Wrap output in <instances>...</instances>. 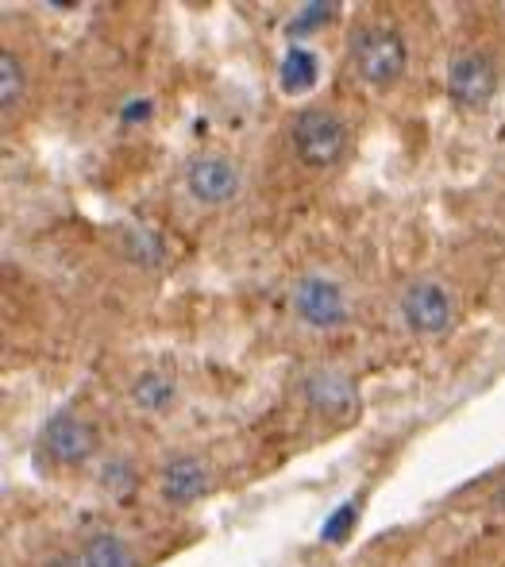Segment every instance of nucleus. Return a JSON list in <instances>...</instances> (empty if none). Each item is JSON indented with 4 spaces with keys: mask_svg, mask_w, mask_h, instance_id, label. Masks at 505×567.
<instances>
[{
    "mask_svg": "<svg viewBox=\"0 0 505 567\" xmlns=\"http://www.w3.org/2000/svg\"><path fill=\"white\" fill-rule=\"evenodd\" d=\"M343 147H348V132L332 113L324 109H305L293 120V151L301 155V163L309 166H332L340 163Z\"/></svg>",
    "mask_w": 505,
    "mask_h": 567,
    "instance_id": "f03ea898",
    "label": "nucleus"
},
{
    "mask_svg": "<svg viewBox=\"0 0 505 567\" xmlns=\"http://www.w3.org/2000/svg\"><path fill=\"white\" fill-rule=\"evenodd\" d=\"M135 116H151V101H143V105H127L124 109V120H135Z\"/></svg>",
    "mask_w": 505,
    "mask_h": 567,
    "instance_id": "6ab92c4d",
    "label": "nucleus"
},
{
    "mask_svg": "<svg viewBox=\"0 0 505 567\" xmlns=\"http://www.w3.org/2000/svg\"><path fill=\"white\" fill-rule=\"evenodd\" d=\"M355 517H359V502H343V506L324 522L320 540H324V545H343V540L351 537V529H355Z\"/></svg>",
    "mask_w": 505,
    "mask_h": 567,
    "instance_id": "2eb2a0df",
    "label": "nucleus"
},
{
    "mask_svg": "<svg viewBox=\"0 0 505 567\" xmlns=\"http://www.w3.org/2000/svg\"><path fill=\"white\" fill-rule=\"evenodd\" d=\"M43 567H85L82 553H54Z\"/></svg>",
    "mask_w": 505,
    "mask_h": 567,
    "instance_id": "a211bd4d",
    "label": "nucleus"
},
{
    "mask_svg": "<svg viewBox=\"0 0 505 567\" xmlns=\"http://www.w3.org/2000/svg\"><path fill=\"white\" fill-rule=\"evenodd\" d=\"M174 398H178V386L163 371H147L132 382V405L143 413H166L174 405Z\"/></svg>",
    "mask_w": 505,
    "mask_h": 567,
    "instance_id": "9d476101",
    "label": "nucleus"
},
{
    "mask_svg": "<svg viewBox=\"0 0 505 567\" xmlns=\"http://www.w3.org/2000/svg\"><path fill=\"white\" fill-rule=\"evenodd\" d=\"M317 74H320L317 54L305 51V47H293V51L282 59V74H278V78H282L286 93H309L312 85H317Z\"/></svg>",
    "mask_w": 505,
    "mask_h": 567,
    "instance_id": "f8f14e48",
    "label": "nucleus"
},
{
    "mask_svg": "<svg viewBox=\"0 0 505 567\" xmlns=\"http://www.w3.org/2000/svg\"><path fill=\"white\" fill-rule=\"evenodd\" d=\"M85 567H135V548L120 533H93L82 545Z\"/></svg>",
    "mask_w": 505,
    "mask_h": 567,
    "instance_id": "9b49d317",
    "label": "nucleus"
},
{
    "mask_svg": "<svg viewBox=\"0 0 505 567\" xmlns=\"http://www.w3.org/2000/svg\"><path fill=\"white\" fill-rule=\"evenodd\" d=\"M502 506H505V486H502Z\"/></svg>",
    "mask_w": 505,
    "mask_h": 567,
    "instance_id": "aec40b11",
    "label": "nucleus"
},
{
    "mask_svg": "<svg viewBox=\"0 0 505 567\" xmlns=\"http://www.w3.org/2000/svg\"><path fill=\"white\" fill-rule=\"evenodd\" d=\"M158 494L166 506H194L197 498L208 494V467L197 455H174L166 460L163 478H158Z\"/></svg>",
    "mask_w": 505,
    "mask_h": 567,
    "instance_id": "6e6552de",
    "label": "nucleus"
},
{
    "mask_svg": "<svg viewBox=\"0 0 505 567\" xmlns=\"http://www.w3.org/2000/svg\"><path fill=\"white\" fill-rule=\"evenodd\" d=\"M301 394L309 402V410L324 413V417H343V413L355 405V386L343 371H332V367H317V371L305 374Z\"/></svg>",
    "mask_w": 505,
    "mask_h": 567,
    "instance_id": "1a4fd4ad",
    "label": "nucleus"
},
{
    "mask_svg": "<svg viewBox=\"0 0 505 567\" xmlns=\"http://www.w3.org/2000/svg\"><path fill=\"white\" fill-rule=\"evenodd\" d=\"M293 313L298 321H305L309 329H336L351 317L348 309V293H343L340 282L324 275H305L298 286H293Z\"/></svg>",
    "mask_w": 505,
    "mask_h": 567,
    "instance_id": "7ed1b4c3",
    "label": "nucleus"
},
{
    "mask_svg": "<svg viewBox=\"0 0 505 567\" xmlns=\"http://www.w3.org/2000/svg\"><path fill=\"white\" fill-rule=\"evenodd\" d=\"M43 452L51 455L59 467L85 463L97 452V429L85 417H74V413H54L43 425Z\"/></svg>",
    "mask_w": 505,
    "mask_h": 567,
    "instance_id": "39448f33",
    "label": "nucleus"
},
{
    "mask_svg": "<svg viewBox=\"0 0 505 567\" xmlns=\"http://www.w3.org/2000/svg\"><path fill=\"white\" fill-rule=\"evenodd\" d=\"M23 97V66L12 51H0V105L4 113Z\"/></svg>",
    "mask_w": 505,
    "mask_h": 567,
    "instance_id": "4468645a",
    "label": "nucleus"
},
{
    "mask_svg": "<svg viewBox=\"0 0 505 567\" xmlns=\"http://www.w3.org/2000/svg\"><path fill=\"white\" fill-rule=\"evenodd\" d=\"M328 16H332V8L328 4H309V8H301L298 16L290 20V35H309L317 23H324Z\"/></svg>",
    "mask_w": 505,
    "mask_h": 567,
    "instance_id": "dca6fc26",
    "label": "nucleus"
},
{
    "mask_svg": "<svg viewBox=\"0 0 505 567\" xmlns=\"http://www.w3.org/2000/svg\"><path fill=\"white\" fill-rule=\"evenodd\" d=\"M124 247L132 259H140L143 267H155V262H163V239L155 236L151 228H127L124 231Z\"/></svg>",
    "mask_w": 505,
    "mask_h": 567,
    "instance_id": "ddd939ff",
    "label": "nucleus"
},
{
    "mask_svg": "<svg viewBox=\"0 0 505 567\" xmlns=\"http://www.w3.org/2000/svg\"><path fill=\"white\" fill-rule=\"evenodd\" d=\"M101 483L109 486V491H127V486H132V463L112 460L109 467L101 471Z\"/></svg>",
    "mask_w": 505,
    "mask_h": 567,
    "instance_id": "f3484780",
    "label": "nucleus"
},
{
    "mask_svg": "<svg viewBox=\"0 0 505 567\" xmlns=\"http://www.w3.org/2000/svg\"><path fill=\"white\" fill-rule=\"evenodd\" d=\"M402 317L413 332L421 337H440V332L452 329L455 321V301L444 286L436 282H413L402 298Z\"/></svg>",
    "mask_w": 505,
    "mask_h": 567,
    "instance_id": "20e7f679",
    "label": "nucleus"
},
{
    "mask_svg": "<svg viewBox=\"0 0 505 567\" xmlns=\"http://www.w3.org/2000/svg\"><path fill=\"white\" fill-rule=\"evenodd\" d=\"M447 93L455 105L483 109L498 93V66L491 62V54H460L447 70Z\"/></svg>",
    "mask_w": 505,
    "mask_h": 567,
    "instance_id": "423d86ee",
    "label": "nucleus"
},
{
    "mask_svg": "<svg viewBox=\"0 0 505 567\" xmlns=\"http://www.w3.org/2000/svg\"><path fill=\"white\" fill-rule=\"evenodd\" d=\"M351 62H355V70L371 85H394L405 74V62H409L405 39L394 28L371 23V28H363L351 39Z\"/></svg>",
    "mask_w": 505,
    "mask_h": 567,
    "instance_id": "f257e3e1",
    "label": "nucleus"
},
{
    "mask_svg": "<svg viewBox=\"0 0 505 567\" xmlns=\"http://www.w3.org/2000/svg\"><path fill=\"white\" fill-rule=\"evenodd\" d=\"M186 186L202 205H224L239 194V171L224 155H197L186 171Z\"/></svg>",
    "mask_w": 505,
    "mask_h": 567,
    "instance_id": "0eeeda50",
    "label": "nucleus"
}]
</instances>
